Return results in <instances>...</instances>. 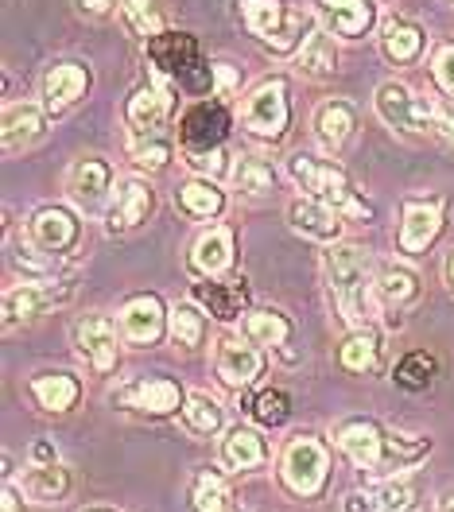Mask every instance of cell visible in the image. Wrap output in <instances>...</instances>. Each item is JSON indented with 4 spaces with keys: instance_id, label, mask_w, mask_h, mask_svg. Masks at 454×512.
Wrapping results in <instances>:
<instances>
[{
    "instance_id": "cell-1",
    "label": "cell",
    "mask_w": 454,
    "mask_h": 512,
    "mask_svg": "<svg viewBox=\"0 0 454 512\" xmlns=\"http://www.w3.org/2000/svg\"><path fill=\"white\" fill-rule=\"evenodd\" d=\"M323 272L338 315L354 326H369L377 315V276L369 256L357 245H330L323 253Z\"/></svg>"
},
{
    "instance_id": "cell-2",
    "label": "cell",
    "mask_w": 454,
    "mask_h": 512,
    "mask_svg": "<svg viewBox=\"0 0 454 512\" xmlns=\"http://www.w3.org/2000/svg\"><path fill=\"white\" fill-rule=\"evenodd\" d=\"M241 16L272 55H292L315 32V16L284 0H241Z\"/></svg>"
},
{
    "instance_id": "cell-3",
    "label": "cell",
    "mask_w": 454,
    "mask_h": 512,
    "mask_svg": "<svg viewBox=\"0 0 454 512\" xmlns=\"http://www.w3.org/2000/svg\"><path fill=\"white\" fill-rule=\"evenodd\" d=\"M241 125L260 140H284V132L292 125V97H288V78L284 74L264 78L245 94Z\"/></svg>"
},
{
    "instance_id": "cell-4",
    "label": "cell",
    "mask_w": 454,
    "mask_h": 512,
    "mask_svg": "<svg viewBox=\"0 0 454 512\" xmlns=\"http://www.w3.org/2000/svg\"><path fill=\"white\" fill-rule=\"evenodd\" d=\"M292 179L303 187V191L311 194V198H319V202H330L334 210H342V214H365L369 218V206H361L357 202L354 187H350V175L338 167V163L330 160H319V156H295L292 160Z\"/></svg>"
},
{
    "instance_id": "cell-5",
    "label": "cell",
    "mask_w": 454,
    "mask_h": 512,
    "mask_svg": "<svg viewBox=\"0 0 454 512\" xmlns=\"http://www.w3.org/2000/svg\"><path fill=\"white\" fill-rule=\"evenodd\" d=\"M280 474H284V485H288L292 493L315 497L326 485V474H330V450H326L315 435H295L292 443L284 447Z\"/></svg>"
},
{
    "instance_id": "cell-6",
    "label": "cell",
    "mask_w": 454,
    "mask_h": 512,
    "mask_svg": "<svg viewBox=\"0 0 454 512\" xmlns=\"http://www.w3.org/2000/svg\"><path fill=\"white\" fill-rule=\"evenodd\" d=\"M377 113H381V121L389 128L408 132V136L435 132V105L416 97V90L404 86V82H385L377 90Z\"/></svg>"
},
{
    "instance_id": "cell-7",
    "label": "cell",
    "mask_w": 454,
    "mask_h": 512,
    "mask_svg": "<svg viewBox=\"0 0 454 512\" xmlns=\"http://www.w3.org/2000/svg\"><path fill=\"white\" fill-rule=\"evenodd\" d=\"M74 350L90 365V373L109 377L117 369V357H121L117 322L109 319V315H86V319H78V326H74Z\"/></svg>"
},
{
    "instance_id": "cell-8",
    "label": "cell",
    "mask_w": 454,
    "mask_h": 512,
    "mask_svg": "<svg viewBox=\"0 0 454 512\" xmlns=\"http://www.w3.org/2000/svg\"><path fill=\"white\" fill-rule=\"evenodd\" d=\"M109 187H113V167L101 156H82L66 171V198L82 214H98L109 198Z\"/></svg>"
},
{
    "instance_id": "cell-9",
    "label": "cell",
    "mask_w": 454,
    "mask_h": 512,
    "mask_svg": "<svg viewBox=\"0 0 454 512\" xmlns=\"http://www.w3.org/2000/svg\"><path fill=\"white\" fill-rule=\"evenodd\" d=\"M226 109L222 101H198L183 113L179 121V140H183V156H198V152H214L226 148Z\"/></svg>"
},
{
    "instance_id": "cell-10",
    "label": "cell",
    "mask_w": 454,
    "mask_h": 512,
    "mask_svg": "<svg viewBox=\"0 0 454 512\" xmlns=\"http://www.w3.org/2000/svg\"><path fill=\"white\" fill-rule=\"evenodd\" d=\"M167 117H171V86H167V78H152V82L136 86L129 97V105H125L129 140L163 132V121H167Z\"/></svg>"
},
{
    "instance_id": "cell-11",
    "label": "cell",
    "mask_w": 454,
    "mask_h": 512,
    "mask_svg": "<svg viewBox=\"0 0 454 512\" xmlns=\"http://www.w3.org/2000/svg\"><path fill=\"white\" fill-rule=\"evenodd\" d=\"M28 237L43 253L63 256L78 249V237H82V225H78V214L66 210V206H39L28 222Z\"/></svg>"
},
{
    "instance_id": "cell-12",
    "label": "cell",
    "mask_w": 454,
    "mask_h": 512,
    "mask_svg": "<svg viewBox=\"0 0 454 512\" xmlns=\"http://www.w3.org/2000/svg\"><path fill=\"white\" fill-rule=\"evenodd\" d=\"M338 447L350 454V462L357 470L381 474L385 470V454H389V435L373 419H346L338 427Z\"/></svg>"
},
{
    "instance_id": "cell-13",
    "label": "cell",
    "mask_w": 454,
    "mask_h": 512,
    "mask_svg": "<svg viewBox=\"0 0 454 512\" xmlns=\"http://www.w3.org/2000/svg\"><path fill=\"white\" fill-rule=\"evenodd\" d=\"M148 59L156 63V78H183L187 86H195L198 43L187 32H163L148 39Z\"/></svg>"
},
{
    "instance_id": "cell-14",
    "label": "cell",
    "mask_w": 454,
    "mask_h": 512,
    "mask_svg": "<svg viewBox=\"0 0 454 512\" xmlns=\"http://www.w3.org/2000/svg\"><path fill=\"white\" fill-rule=\"evenodd\" d=\"M416 501H420V481L412 474H396L369 493L346 497V512H416Z\"/></svg>"
},
{
    "instance_id": "cell-15",
    "label": "cell",
    "mask_w": 454,
    "mask_h": 512,
    "mask_svg": "<svg viewBox=\"0 0 454 512\" xmlns=\"http://www.w3.org/2000/svg\"><path fill=\"white\" fill-rule=\"evenodd\" d=\"M117 319H121L125 342H132V346H156L163 338V322L171 319V315L163 311V303L156 295H132Z\"/></svg>"
},
{
    "instance_id": "cell-16",
    "label": "cell",
    "mask_w": 454,
    "mask_h": 512,
    "mask_svg": "<svg viewBox=\"0 0 454 512\" xmlns=\"http://www.w3.org/2000/svg\"><path fill=\"white\" fill-rule=\"evenodd\" d=\"M319 20L330 35L361 39L377 24V0H319Z\"/></svg>"
},
{
    "instance_id": "cell-17",
    "label": "cell",
    "mask_w": 454,
    "mask_h": 512,
    "mask_svg": "<svg viewBox=\"0 0 454 512\" xmlns=\"http://www.w3.org/2000/svg\"><path fill=\"white\" fill-rule=\"evenodd\" d=\"M443 229V202L439 198H412L404 206V222H400V253H423Z\"/></svg>"
},
{
    "instance_id": "cell-18",
    "label": "cell",
    "mask_w": 454,
    "mask_h": 512,
    "mask_svg": "<svg viewBox=\"0 0 454 512\" xmlns=\"http://www.w3.org/2000/svg\"><path fill=\"white\" fill-rule=\"evenodd\" d=\"M214 369L222 384L229 388H249L264 369V353L253 342H241V338H222L218 342V357H214Z\"/></svg>"
},
{
    "instance_id": "cell-19",
    "label": "cell",
    "mask_w": 454,
    "mask_h": 512,
    "mask_svg": "<svg viewBox=\"0 0 454 512\" xmlns=\"http://www.w3.org/2000/svg\"><path fill=\"white\" fill-rule=\"evenodd\" d=\"M288 225L295 233L311 237V241H338L342 237V210H334L330 202H319V198H295L288 206Z\"/></svg>"
},
{
    "instance_id": "cell-20",
    "label": "cell",
    "mask_w": 454,
    "mask_h": 512,
    "mask_svg": "<svg viewBox=\"0 0 454 512\" xmlns=\"http://www.w3.org/2000/svg\"><path fill=\"white\" fill-rule=\"evenodd\" d=\"M183 392L179 384L167 381V377H144V381H132L129 388L117 392V404L136 408V412H148V416H167L175 408H183Z\"/></svg>"
},
{
    "instance_id": "cell-21",
    "label": "cell",
    "mask_w": 454,
    "mask_h": 512,
    "mask_svg": "<svg viewBox=\"0 0 454 512\" xmlns=\"http://www.w3.org/2000/svg\"><path fill=\"white\" fill-rule=\"evenodd\" d=\"M90 90V70L82 63H55L43 78V109L51 117L66 113L78 97Z\"/></svg>"
},
{
    "instance_id": "cell-22",
    "label": "cell",
    "mask_w": 454,
    "mask_h": 512,
    "mask_svg": "<svg viewBox=\"0 0 454 512\" xmlns=\"http://www.w3.org/2000/svg\"><path fill=\"white\" fill-rule=\"evenodd\" d=\"M43 132H47V117H43L39 105H32V101H12V105H4L0 136H4V152H8V156L32 148Z\"/></svg>"
},
{
    "instance_id": "cell-23",
    "label": "cell",
    "mask_w": 454,
    "mask_h": 512,
    "mask_svg": "<svg viewBox=\"0 0 454 512\" xmlns=\"http://www.w3.org/2000/svg\"><path fill=\"white\" fill-rule=\"evenodd\" d=\"M311 125H315L319 144H323V148H330V152H338V148H346V144L354 140L357 109L346 101V97H330V101H323V105L315 109Z\"/></svg>"
},
{
    "instance_id": "cell-24",
    "label": "cell",
    "mask_w": 454,
    "mask_h": 512,
    "mask_svg": "<svg viewBox=\"0 0 454 512\" xmlns=\"http://www.w3.org/2000/svg\"><path fill=\"white\" fill-rule=\"evenodd\" d=\"M233 264V229L229 225H210L206 233H198V241L191 245V272L214 280Z\"/></svg>"
},
{
    "instance_id": "cell-25",
    "label": "cell",
    "mask_w": 454,
    "mask_h": 512,
    "mask_svg": "<svg viewBox=\"0 0 454 512\" xmlns=\"http://www.w3.org/2000/svg\"><path fill=\"white\" fill-rule=\"evenodd\" d=\"M152 214V191H148V183H140V179H121L117 183V198H113V206H109V233H129L136 225L144 222Z\"/></svg>"
},
{
    "instance_id": "cell-26",
    "label": "cell",
    "mask_w": 454,
    "mask_h": 512,
    "mask_svg": "<svg viewBox=\"0 0 454 512\" xmlns=\"http://www.w3.org/2000/svg\"><path fill=\"white\" fill-rule=\"evenodd\" d=\"M70 299V288H55V284H20L4 295V322L16 326L20 319H35L39 311L55 307V303H66Z\"/></svg>"
},
{
    "instance_id": "cell-27",
    "label": "cell",
    "mask_w": 454,
    "mask_h": 512,
    "mask_svg": "<svg viewBox=\"0 0 454 512\" xmlns=\"http://www.w3.org/2000/svg\"><path fill=\"white\" fill-rule=\"evenodd\" d=\"M423 28L420 24H412V20H389L385 28H381V55L396 66H408L416 63L423 55Z\"/></svg>"
},
{
    "instance_id": "cell-28",
    "label": "cell",
    "mask_w": 454,
    "mask_h": 512,
    "mask_svg": "<svg viewBox=\"0 0 454 512\" xmlns=\"http://www.w3.org/2000/svg\"><path fill=\"white\" fill-rule=\"evenodd\" d=\"M264 458H268V447L253 427H229L222 439V462L229 470H257Z\"/></svg>"
},
{
    "instance_id": "cell-29",
    "label": "cell",
    "mask_w": 454,
    "mask_h": 512,
    "mask_svg": "<svg viewBox=\"0 0 454 512\" xmlns=\"http://www.w3.org/2000/svg\"><path fill=\"white\" fill-rule=\"evenodd\" d=\"M32 396L43 412H70L78 404L82 388L70 373H39L32 377Z\"/></svg>"
},
{
    "instance_id": "cell-30",
    "label": "cell",
    "mask_w": 454,
    "mask_h": 512,
    "mask_svg": "<svg viewBox=\"0 0 454 512\" xmlns=\"http://www.w3.org/2000/svg\"><path fill=\"white\" fill-rule=\"evenodd\" d=\"M416 295H420L416 272L396 268V264H385V268L377 272V303H381L385 311H404Z\"/></svg>"
},
{
    "instance_id": "cell-31",
    "label": "cell",
    "mask_w": 454,
    "mask_h": 512,
    "mask_svg": "<svg viewBox=\"0 0 454 512\" xmlns=\"http://www.w3.org/2000/svg\"><path fill=\"white\" fill-rule=\"evenodd\" d=\"M245 338L253 346H268V350H284L292 342V322L280 311H249L245 315Z\"/></svg>"
},
{
    "instance_id": "cell-32",
    "label": "cell",
    "mask_w": 454,
    "mask_h": 512,
    "mask_svg": "<svg viewBox=\"0 0 454 512\" xmlns=\"http://www.w3.org/2000/svg\"><path fill=\"white\" fill-rule=\"evenodd\" d=\"M179 206L191 218H218L222 206H226V194H222V187L214 179L202 175V179H191V183L179 187Z\"/></svg>"
},
{
    "instance_id": "cell-33",
    "label": "cell",
    "mask_w": 454,
    "mask_h": 512,
    "mask_svg": "<svg viewBox=\"0 0 454 512\" xmlns=\"http://www.w3.org/2000/svg\"><path fill=\"white\" fill-rule=\"evenodd\" d=\"M299 70L311 78H330L338 70V47H334L326 28H315L307 35V43L299 47Z\"/></svg>"
},
{
    "instance_id": "cell-34",
    "label": "cell",
    "mask_w": 454,
    "mask_h": 512,
    "mask_svg": "<svg viewBox=\"0 0 454 512\" xmlns=\"http://www.w3.org/2000/svg\"><path fill=\"white\" fill-rule=\"evenodd\" d=\"M195 295L210 307V315L222 322H233L249 303V288L241 280L237 284H198Z\"/></svg>"
},
{
    "instance_id": "cell-35",
    "label": "cell",
    "mask_w": 454,
    "mask_h": 512,
    "mask_svg": "<svg viewBox=\"0 0 454 512\" xmlns=\"http://www.w3.org/2000/svg\"><path fill=\"white\" fill-rule=\"evenodd\" d=\"M66 485H70V478H66V470L59 462H35V466H28V474H24V493L32 501H39V505L59 501L66 493Z\"/></svg>"
},
{
    "instance_id": "cell-36",
    "label": "cell",
    "mask_w": 454,
    "mask_h": 512,
    "mask_svg": "<svg viewBox=\"0 0 454 512\" xmlns=\"http://www.w3.org/2000/svg\"><path fill=\"white\" fill-rule=\"evenodd\" d=\"M377 357H381V338L369 326H357L354 334L342 342V365L350 373H373L377 369Z\"/></svg>"
},
{
    "instance_id": "cell-37",
    "label": "cell",
    "mask_w": 454,
    "mask_h": 512,
    "mask_svg": "<svg viewBox=\"0 0 454 512\" xmlns=\"http://www.w3.org/2000/svg\"><path fill=\"white\" fill-rule=\"evenodd\" d=\"M233 183L245 198H264V194L276 191V171L260 156H241V163L233 167Z\"/></svg>"
},
{
    "instance_id": "cell-38",
    "label": "cell",
    "mask_w": 454,
    "mask_h": 512,
    "mask_svg": "<svg viewBox=\"0 0 454 512\" xmlns=\"http://www.w3.org/2000/svg\"><path fill=\"white\" fill-rule=\"evenodd\" d=\"M121 12H125V24H129L136 35H144V39H156V35H163V28H167V8H163V0H125Z\"/></svg>"
},
{
    "instance_id": "cell-39",
    "label": "cell",
    "mask_w": 454,
    "mask_h": 512,
    "mask_svg": "<svg viewBox=\"0 0 454 512\" xmlns=\"http://www.w3.org/2000/svg\"><path fill=\"white\" fill-rule=\"evenodd\" d=\"M183 419L195 435H214V431H222V404L210 392H191L183 400Z\"/></svg>"
},
{
    "instance_id": "cell-40",
    "label": "cell",
    "mask_w": 454,
    "mask_h": 512,
    "mask_svg": "<svg viewBox=\"0 0 454 512\" xmlns=\"http://www.w3.org/2000/svg\"><path fill=\"white\" fill-rule=\"evenodd\" d=\"M191 501H195V512H237L229 505V485L222 474L214 470H202L191 485Z\"/></svg>"
},
{
    "instance_id": "cell-41",
    "label": "cell",
    "mask_w": 454,
    "mask_h": 512,
    "mask_svg": "<svg viewBox=\"0 0 454 512\" xmlns=\"http://www.w3.org/2000/svg\"><path fill=\"white\" fill-rule=\"evenodd\" d=\"M431 377H435V361L423 350L404 353V357L396 361V369H392V381L400 384V388H408V392H423V388L431 384Z\"/></svg>"
},
{
    "instance_id": "cell-42",
    "label": "cell",
    "mask_w": 454,
    "mask_h": 512,
    "mask_svg": "<svg viewBox=\"0 0 454 512\" xmlns=\"http://www.w3.org/2000/svg\"><path fill=\"white\" fill-rule=\"evenodd\" d=\"M202 334H206V315L198 307L183 303V307L171 311V338H175V346L195 350V346H202Z\"/></svg>"
},
{
    "instance_id": "cell-43",
    "label": "cell",
    "mask_w": 454,
    "mask_h": 512,
    "mask_svg": "<svg viewBox=\"0 0 454 512\" xmlns=\"http://www.w3.org/2000/svg\"><path fill=\"white\" fill-rule=\"evenodd\" d=\"M129 156L140 171H160L171 160V140L163 132H156V136H136V140H129Z\"/></svg>"
},
{
    "instance_id": "cell-44",
    "label": "cell",
    "mask_w": 454,
    "mask_h": 512,
    "mask_svg": "<svg viewBox=\"0 0 454 512\" xmlns=\"http://www.w3.org/2000/svg\"><path fill=\"white\" fill-rule=\"evenodd\" d=\"M292 412V400H288V392H280V388H268V392H260L257 400H253V416L264 423V427H280L284 419Z\"/></svg>"
},
{
    "instance_id": "cell-45",
    "label": "cell",
    "mask_w": 454,
    "mask_h": 512,
    "mask_svg": "<svg viewBox=\"0 0 454 512\" xmlns=\"http://www.w3.org/2000/svg\"><path fill=\"white\" fill-rule=\"evenodd\" d=\"M237 86H241L237 70H233L229 63H214V78H210V90H214V97H218L222 105H229V101L237 97Z\"/></svg>"
},
{
    "instance_id": "cell-46",
    "label": "cell",
    "mask_w": 454,
    "mask_h": 512,
    "mask_svg": "<svg viewBox=\"0 0 454 512\" xmlns=\"http://www.w3.org/2000/svg\"><path fill=\"white\" fill-rule=\"evenodd\" d=\"M431 74H435L439 90L454 97V43H447V47H439V51H435V59H431Z\"/></svg>"
},
{
    "instance_id": "cell-47",
    "label": "cell",
    "mask_w": 454,
    "mask_h": 512,
    "mask_svg": "<svg viewBox=\"0 0 454 512\" xmlns=\"http://www.w3.org/2000/svg\"><path fill=\"white\" fill-rule=\"evenodd\" d=\"M183 160L195 167L198 175H206V179H214V175H222L226 171V148H214V152H198V156H183Z\"/></svg>"
},
{
    "instance_id": "cell-48",
    "label": "cell",
    "mask_w": 454,
    "mask_h": 512,
    "mask_svg": "<svg viewBox=\"0 0 454 512\" xmlns=\"http://www.w3.org/2000/svg\"><path fill=\"white\" fill-rule=\"evenodd\" d=\"M435 132L454 144V105H435Z\"/></svg>"
},
{
    "instance_id": "cell-49",
    "label": "cell",
    "mask_w": 454,
    "mask_h": 512,
    "mask_svg": "<svg viewBox=\"0 0 454 512\" xmlns=\"http://www.w3.org/2000/svg\"><path fill=\"white\" fill-rule=\"evenodd\" d=\"M74 4H78V12H82V16L98 20V16H109V12H113V4H117V0H74Z\"/></svg>"
},
{
    "instance_id": "cell-50",
    "label": "cell",
    "mask_w": 454,
    "mask_h": 512,
    "mask_svg": "<svg viewBox=\"0 0 454 512\" xmlns=\"http://www.w3.org/2000/svg\"><path fill=\"white\" fill-rule=\"evenodd\" d=\"M4 512H16V489L4 485Z\"/></svg>"
},
{
    "instance_id": "cell-51",
    "label": "cell",
    "mask_w": 454,
    "mask_h": 512,
    "mask_svg": "<svg viewBox=\"0 0 454 512\" xmlns=\"http://www.w3.org/2000/svg\"><path fill=\"white\" fill-rule=\"evenodd\" d=\"M447 284H451V291H454V253H451V260H447Z\"/></svg>"
},
{
    "instance_id": "cell-52",
    "label": "cell",
    "mask_w": 454,
    "mask_h": 512,
    "mask_svg": "<svg viewBox=\"0 0 454 512\" xmlns=\"http://www.w3.org/2000/svg\"><path fill=\"white\" fill-rule=\"evenodd\" d=\"M443 512H454V493L447 497V501H443Z\"/></svg>"
},
{
    "instance_id": "cell-53",
    "label": "cell",
    "mask_w": 454,
    "mask_h": 512,
    "mask_svg": "<svg viewBox=\"0 0 454 512\" xmlns=\"http://www.w3.org/2000/svg\"><path fill=\"white\" fill-rule=\"evenodd\" d=\"M90 512H113V509H90Z\"/></svg>"
},
{
    "instance_id": "cell-54",
    "label": "cell",
    "mask_w": 454,
    "mask_h": 512,
    "mask_svg": "<svg viewBox=\"0 0 454 512\" xmlns=\"http://www.w3.org/2000/svg\"><path fill=\"white\" fill-rule=\"evenodd\" d=\"M443 4H451V8H454V0H443Z\"/></svg>"
}]
</instances>
